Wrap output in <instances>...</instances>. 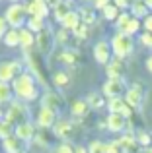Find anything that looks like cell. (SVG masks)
Instances as JSON below:
<instances>
[{"mask_svg": "<svg viewBox=\"0 0 152 153\" xmlns=\"http://www.w3.org/2000/svg\"><path fill=\"white\" fill-rule=\"evenodd\" d=\"M12 89H14L16 97L20 101L27 103V101H35L39 95L37 91V83H35V78L29 74V72H22L18 78L12 82Z\"/></svg>", "mask_w": 152, "mask_h": 153, "instance_id": "1", "label": "cell"}, {"mask_svg": "<svg viewBox=\"0 0 152 153\" xmlns=\"http://www.w3.org/2000/svg\"><path fill=\"white\" fill-rule=\"evenodd\" d=\"M111 51H113L115 58H121V60L127 58L133 52V39H131V35L117 31L113 35V39H111Z\"/></svg>", "mask_w": 152, "mask_h": 153, "instance_id": "2", "label": "cell"}, {"mask_svg": "<svg viewBox=\"0 0 152 153\" xmlns=\"http://www.w3.org/2000/svg\"><path fill=\"white\" fill-rule=\"evenodd\" d=\"M29 112H27V107L23 103L20 101H14L10 105V108H8L6 112V120L8 122H12L14 126H18V124H23V122H29Z\"/></svg>", "mask_w": 152, "mask_h": 153, "instance_id": "3", "label": "cell"}, {"mask_svg": "<svg viewBox=\"0 0 152 153\" xmlns=\"http://www.w3.org/2000/svg\"><path fill=\"white\" fill-rule=\"evenodd\" d=\"M22 74V62L20 60H4L0 62V82H14Z\"/></svg>", "mask_w": 152, "mask_h": 153, "instance_id": "4", "label": "cell"}, {"mask_svg": "<svg viewBox=\"0 0 152 153\" xmlns=\"http://www.w3.org/2000/svg\"><path fill=\"white\" fill-rule=\"evenodd\" d=\"M26 6H22V4H12L10 8L6 10V22L10 23V27H14V29H20V27L26 23Z\"/></svg>", "mask_w": 152, "mask_h": 153, "instance_id": "5", "label": "cell"}, {"mask_svg": "<svg viewBox=\"0 0 152 153\" xmlns=\"http://www.w3.org/2000/svg\"><path fill=\"white\" fill-rule=\"evenodd\" d=\"M102 93L105 95V97H109V99L121 97L123 93H127V87H125V82H123V78H121V79H107V82L103 83Z\"/></svg>", "mask_w": 152, "mask_h": 153, "instance_id": "6", "label": "cell"}, {"mask_svg": "<svg viewBox=\"0 0 152 153\" xmlns=\"http://www.w3.org/2000/svg\"><path fill=\"white\" fill-rule=\"evenodd\" d=\"M107 108H109V112L123 114L125 118H131V116H133V111H135V108H131L129 105H127V101H125V99H121V97L109 99V101H107Z\"/></svg>", "mask_w": 152, "mask_h": 153, "instance_id": "7", "label": "cell"}, {"mask_svg": "<svg viewBox=\"0 0 152 153\" xmlns=\"http://www.w3.org/2000/svg\"><path fill=\"white\" fill-rule=\"evenodd\" d=\"M111 43H105V41H99V43H96V47H94V58H96V62H99V64H109L111 62Z\"/></svg>", "mask_w": 152, "mask_h": 153, "instance_id": "8", "label": "cell"}, {"mask_svg": "<svg viewBox=\"0 0 152 153\" xmlns=\"http://www.w3.org/2000/svg\"><path fill=\"white\" fill-rule=\"evenodd\" d=\"M125 101H127V105H129L131 108H138L141 107V103H142V87H141V83H135L133 87L127 89Z\"/></svg>", "mask_w": 152, "mask_h": 153, "instance_id": "9", "label": "cell"}, {"mask_svg": "<svg viewBox=\"0 0 152 153\" xmlns=\"http://www.w3.org/2000/svg\"><path fill=\"white\" fill-rule=\"evenodd\" d=\"M37 124L41 128H51L57 124V112L53 111V108H47V107H41V111H39L37 114Z\"/></svg>", "mask_w": 152, "mask_h": 153, "instance_id": "10", "label": "cell"}, {"mask_svg": "<svg viewBox=\"0 0 152 153\" xmlns=\"http://www.w3.org/2000/svg\"><path fill=\"white\" fill-rule=\"evenodd\" d=\"M27 14L29 16H35V18H45L49 14V4L45 0H31L29 4L26 6Z\"/></svg>", "mask_w": 152, "mask_h": 153, "instance_id": "11", "label": "cell"}, {"mask_svg": "<svg viewBox=\"0 0 152 153\" xmlns=\"http://www.w3.org/2000/svg\"><path fill=\"white\" fill-rule=\"evenodd\" d=\"M35 45H37V49L41 51L43 54L51 52V47H53V33L45 27L41 33H37V41H35Z\"/></svg>", "mask_w": 152, "mask_h": 153, "instance_id": "12", "label": "cell"}, {"mask_svg": "<svg viewBox=\"0 0 152 153\" xmlns=\"http://www.w3.org/2000/svg\"><path fill=\"white\" fill-rule=\"evenodd\" d=\"M105 126L109 128L111 132H123L127 128V118L123 114H115V112H109L105 120Z\"/></svg>", "mask_w": 152, "mask_h": 153, "instance_id": "13", "label": "cell"}, {"mask_svg": "<svg viewBox=\"0 0 152 153\" xmlns=\"http://www.w3.org/2000/svg\"><path fill=\"white\" fill-rule=\"evenodd\" d=\"M123 72H125V64H123L121 58H115L107 64V76H109V79H121Z\"/></svg>", "mask_w": 152, "mask_h": 153, "instance_id": "14", "label": "cell"}, {"mask_svg": "<svg viewBox=\"0 0 152 153\" xmlns=\"http://www.w3.org/2000/svg\"><path fill=\"white\" fill-rule=\"evenodd\" d=\"M14 134L18 136L22 142H29V140L35 136V128H33L31 122H23V124H18V126H16Z\"/></svg>", "mask_w": 152, "mask_h": 153, "instance_id": "15", "label": "cell"}, {"mask_svg": "<svg viewBox=\"0 0 152 153\" xmlns=\"http://www.w3.org/2000/svg\"><path fill=\"white\" fill-rule=\"evenodd\" d=\"M22 143L23 142L16 134H12L10 138L2 140V147H4V151H6V153H22Z\"/></svg>", "mask_w": 152, "mask_h": 153, "instance_id": "16", "label": "cell"}, {"mask_svg": "<svg viewBox=\"0 0 152 153\" xmlns=\"http://www.w3.org/2000/svg\"><path fill=\"white\" fill-rule=\"evenodd\" d=\"M35 41H37V35L31 29H20V47L23 49H29V47H35Z\"/></svg>", "mask_w": 152, "mask_h": 153, "instance_id": "17", "label": "cell"}, {"mask_svg": "<svg viewBox=\"0 0 152 153\" xmlns=\"http://www.w3.org/2000/svg\"><path fill=\"white\" fill-rule=\"evenodd\" d=\"M53 130L57 134V138H68L72 134V122H68V120H57Z\"/></svg>", "mask_w": 152, "mask_h": 153, "instance_id": "18", "label": "cell"}, {"mask_svg": "<svg viewBox=\"0 0 152 153\" xmlns=\"http://www.w3.org/2000/svg\"><path fill=\"white\" fill-rule=\"evenodd\" d=\"M62 27H65V29H68V31H74L76 27L80 25V23H82V18H80V12H70L68 16H66L65 19H62Z\"/></svg>", "mask_w": 152, "mask_h": 153, "instance_id": "19", "label": "cell"}, {"mask_svg": "<svg viewBox=\"0 0 152 153\" xmlns=\"http://www.w3.org/2000/svg\"><path fill=\"white\" fill-rule=\"evenodd\" d=\"M131 14H133V18H137V19L146 18V16H148V6L144 4V0H137V2L131 4Z\"/></svg>", "mask_w": 152, "mask_h": 153, "instance_id": "20", "label": "cell"}, {"mask_svg": "<svg viewBox=\"0 0 152 153\" xmlns=\"http://www.w3.org/2000/svg\"><path fill=\"white\" fill-rule=\"evenodd\" d=\"M70 111H72V114H74V116L82 118V116H86V114H88V111H90V105H88L86 99H78V101H74V103H72Z\"/></svg>", "mask_w": 152, "mask_h": 153, "instance_id": "21", "label": "cell"}, {"mask_svg": "<svg viewBox=\"0 0 152 153\" xmlns=\"http://www.w3.org/2000/svg\"><path fill=\"white\" fill-rule=\"evenodd\" d=\"M43 107L53 108V111L57 112L59 107H61V97H59L57 93H51V91H47V93L43 95Z\"/></svg>", "mask_w": 152, "mask_h": 153, "instance_id": "22", "label": "cell"}, {"mask_svg": "<svg viewBox=\"0 0 152 153\" xmlns=\"http://www.w3.org/2000/svg\"><path fill=\"white\" fill-rule=\"evenodd\" d=\"M53 83L59 87V89H65V87H68V83H70V74H68V72H65V70L55 72V74H53Z\"/></svg>", "mask_w": 152, "mask_h": 153, "instance_id": "23", "label": "cell"}, {"mask_svg": "<svg viewBox=\"0 0 152 153\" xmlns=\"http://www.w3.org/2000/svg\"><path fill=\"white\" fill-rule=\"evenodd\" d=\"M59 60H61L62 64H66V66H74V64L78 62V52H76V51H70V49H66V51H62V52H61Z\"/></svg>", "mask_w": 152, "mask_h": 153, "instance_id": "24", "label": "cell"}, {"mask_svg": "<svg viewBox=\"0 0 152 153\" xmlns=\"http://www.w3.org/2000/svg\"><path fill=\"white\" fill-rule=\"evenodd\" d=\"M12 95H14V89H12L10 83L0 82V105L10 103V101H12Z\"/></svg>", "mask_w": 152, "mask_h": 153, "instance_id": "25", "label": "cell"}, {"mask_svg": "<svg viewBox=\"0 0 152 153\" xmlns=\"http://www.w3.org/2000/svg\"><path fill=\"white\" fill-rule=\"evenodd\" d=\"M4 45H8V47H18L20 45V29H8V33L4 35Z\"/></svg>", "mask_w": 152, "mask_h": 153, "instance_id": "26", "label": "cell"}, {"mask_svg": "<svg viewBox=\"0 0 152 153\" xmlns=\"http://www.w3.org/2000/svg\"><path fill=\"white\" fill-rule=\"evenodd\" d=\"M27 29H31L35 35L41 33L45 29V23H43V18H35V16H29L27 18Z\"/></svg>", "mask_w": 152, "mask_h": 153, "instance_id": "27", "label": "cell"}, {"mask_svg": "<svg viewBox=\"0 0 152 153\" xmlns=\"http://www.w3.org/2000/svg\"><path fill=\"white\" fill-rule=\"evenodd\" d=\"M70 12H72V10H70V2H66V0H62V2L59 4L57 8H55V18H57L59 22H62V19H65L66 16L70 14Z\"/></svg>", "mask_w": 152, "mask_h": 153, "instance_id": "28", "label": "cell"}, {"mask_svg": "<svg viewBox=\"0 0 152 153\" xmlns=\"http://www.w3.org/2000/svg\"><path fill=\"white\" fill-rule=\"evenodd\" d=\"M86 101H88V105H90V108H102L103 105H105V101H103V93H90L86 97Z\"/></svg>", "mask_w": 152, "mask_h": 153, "instance_id": "29", "label": "cell"}, {"mask_svg": "<svg viewBox=\"0 0 152 153\" xmlns=\"http://www.w3.org/2000/svg\"><path fill=\"white\" fill-rule=\"evenodd\" d=\"M102 12H103V18L109 19V22H115V19L121 16V12H119V8L115 6V4H109V6H105Z\"/></svg>", "mask_w": 152, "mask_h": 153, "instance_id": "30", "label": "cell"}, {"mask_svg": "<svg viewBox=\"0 0 152 153\" xmlns=\"http://www.w3.org/2000/svg\"><path fill=\"white\" fill-rule=\"evenodd\" d=\"M80 18H82V23L92 25V23H96V12L92 8H82L80 10Z\"/></svg>", "mask_w": 152, "mask_h": 153, "instance_id": "31", "label": "cell"}, {"mask_svg": "<svg viewBox=\"0 0 152 153\" xmlns=\"http://www.w3.org/2000/svg\"><path fill=\"white\" fill-rule=\"evenodd\" d=\"M14 130H16V126H14L12 122H8V120L0 122V138H2V140L10 138V136L14 134Z\"/></svg>", "mask_w": 152, "mask_h": 153, "instance_id": "32", "label": "cell"}, {"mask_svg": "<svg viewBox=\"0 0 152 153\" xmlns=\"http://www.w3.org/2000/svg\"><path fill=\"white\" fill-rule=\"evenodd\" d=\"M141 19H137V18H131V22L127 23V27H125V31H123V33H127V35H131V37H133L135 33H137L138 29H141Z\"/></svg>", "mask_w": 152, "mask_h": 153, "instance_id": "33", "label": "cell"}, {"mask_svg": "<svg viewBox=\"0 0 152 153\" xmlns=\"http://www.w3.org/2000/svg\"><path fill=\"white\" fill-rule=\"evenodd\" d=\"M131 18H133L131 14H121V16H119L117 19H115V25H117V29L121 31V33L125 31V27H127V23L131 22Z\"/></svg>", "mask_w": 152, "mask_h": 153, "instance_id": "34", "label": "cell"}, {"mask_svg": "<svg viewBox=\"0 0 152 153\" xmlns=\"http://www.w3.org/2000/svg\"><path fill=\"white\" fill-rule=\"evenodd\" d=\"M137 142H138V146H142V147H148L150 143H152V138L146 132H137Z\"/></svg>", "mask_w": 152, "mask_h": 153, "instance_id": "35", "label": "cell"}, {"mask_svg": "<svg viewBox=\"0 0 152 153\" xmlns=\"http://www.w3.org/2000/svg\"><path fill=\"white\" fill-rule=\"evenodd\" d=\"M55 153H76V147L70 146L68 142H62V143H59V146L55 147Z\"/></svg>", "mask_w": 152, "mask_h": 153, "instance_id": "36", "label": "cell"}, {"mask_svg": "<svg viewBox=\"0 0 152 153\" xmlns=\"http://www.w3.org/2000/svg\"><path fill=\"white\" fill-rule=\"evenodd\" d=\"M88 151L90 153H105V143L96 140V142H92L90 146H88Z\"/></svg>", "mask_w": 152, "mask_h": 153, "instance_id": "37", "label": "cell"}, {"mask_svg": "<svg viewBox=\"0 0 152 153\" xmlns=\"http://www.w3.org/2000/svg\"><path fill=\"white\" fill-rule=\"evenodd\" d=\"M88 27H90V25H86V23H80V25L76 27L72 33H74L78 39H86V37H88V33H90V31H88Z\"/></svg>", "mask_w": 152, "mask_h": 153, "instance_id": "38", "label": "cell"}, {"mask_svg": "<svg viewBox=\"0 0 152 153\" xmlns=\"http://www.w3.org/2000/svg\"><path fill=\"white\" fill-rule=\"evenodd\" d=\"M105 153H123V147L119 142H111V143H105Z\"/></svg>", "mask_w": 152, "mask_h": 153, "instance_id": "39", "label": "cell"}, {"mask_svg": "<svg viewBox=\"0 0 152 153\" xmlns=\"http://www.w3.org/2000/svg\"><path fill=\"white\" fill-rule=\"evenodd\" d=\"M66 41H68V29L62 27V29L57 33V43L59 45H66Z\"/></svg>", "mask_w": 152, "mask_h": 153, "instance_id": "40", "label": "cell"}, {"mask_svg": "<svg viewBox=\"0 0 152 153\" xmlns=\"http://www.w3.org/2000/svg\"><path fill=\"white\" fill-rule=\"evenodd\" d=\"M10 23L6 22V18H4V16H0V39H4V35L8 33V29H10Z\"/></svg>", "mask_w": 152, "mask_h": 153, "instance_id": "41", "label": "cell"}, {"mask_svg": "<svg viewBox=\"0 0 152 153\" xmlns=\"http://www.w3.org/2000/svg\"><path fill=\"white\" fill-rule=\"evenodd\" d=\"M141 43H142L144 47H148V49H152V33L144 31V33L141 35Z\"/></svg>", "mask_w": 152, "mask_h": 153, "instance_id": "42", "label": "cell"}, {"mask_svg": "<svg viewBox=\"0 0 152 153\" xmlns=\"http://www.w3.org/2000/svg\"><path fill=\"white\" fill-rule=\"evenodd\" d=\"M142 25H144V29L148 31V33H152V14H148L144 18V22H142Z\"/></svg>", "mask_w": 152, "mask_h": 153, "instance_id": "43", "label": "cell"}, {"mask_svg": "<svg viewBox=\"0 0 152 153\" xmlns=\"http://www.w3.org/2000/svg\"><path fill=\"white\" fill-rule=\"evenodd\" d=\"M109 0H94V6L96 8H99V10H103V8H105V6H109Z\"/></svg>", "mask_w": 152, "mask_h": 153, "instance_id": "44", "label": "cell"}, {"mask_svg": "<svg viewBox=\"0 0 152 153\" xmlns=\"http://www.w3.org/2000/svg\"><path fill=\"white\" fill-rule=\"evenodd\" d=\"M113 4L119 8V10H121V8H129V6H131L129 0H113Z\"/></svg>", "mask_w": 152, "mask_h": 153, "instance_id": "45", "label": "cell"}, {"mask_svg": "<svg viewBox=\"0 0 152 153\" xmlns=\"http://www.w3.org/2000/svg\"><path fill=\"white\" fill-rule=\"evenodd\" d=\"M45 2H47V4H49V8H53V10H55V8H57V6H59V4H61V2H62V0H45Z\"/></svg>", "mask_w": 152, "mask_h": 153, "instance_id": "46", "label": "cell"}, {"mask_svg": "<svg viewBox=\"0 0 152 153\" xmlns=\"http://www.w3.org/2000/svg\"><path fill=\"white\" fill-rule=\"evenodd\" d=\"M146 70H148L150 74H152V54L148 56V58H146Z\"/></svg>", "mask_w": 152, "mask_h": 153, "instance_id": "47", "label": "cell"}, {"mask_svg": "<svg viewBox=\"0 0 152 153\" xmlns=\"http://www.w3.org/2000/svg\"><path fill=\"white\" fill-rule=\"evenodd\" d=\"M76 153H90V151H88V147H82V146H80V147H76Z\"/></svg>", "mask_w": 152, "mask_h": 153, "instance_id": "48", "label": "cell"}, {"mask_svg": "<svg viewBox=\"0 0 152 153\" xmlns=\"http://www.w3.org/2000/svg\"><path fill=\"white\" fill-rule=\"evenodd\" d=\"M144 4L148 6V10H152V0H144Z\"/></svg>", "mask_w": 152, "mask_h": 153, "instance_id": "49", "label": "cell"}, {"mask_svg": "<svg viewBox=\"0 0 152 153\" xmlns=\"http://www.w3.org/2000/svg\"><path fill=\"white\" fill-rule=\"evenodd\" d=\"M4 116H6V114H4V112H2V108H0V122H4V120H6Z\"/></svg>", "mask_w": 152, "mask_h": 153, "instance_id": "50", "label": "cell"}, {"mask_svg": "<svg viewBox=\"0 0 152 153\" xmlns=\"http://www.w3.org/2000/svg\"><path fill=\"white\" fill-rule=\"evenodd\" d=\"M20 2H22V0H14V4H20Z\"/></svg>", "mask_w": 152, "mask_h": 153, "instance_id": "51", "label": "cell"}]
</instances>
